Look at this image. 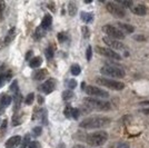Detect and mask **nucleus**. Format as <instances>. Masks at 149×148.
I'll return each instance as SVG.
<instances>
[{"mask_svg":"<svg viewBox=\"0 0 149 148\" xmlns=\"http://www.w3.org/2000/svg\"><path fill=\"white\" fill-rule=\"evenodd\" d=\"M91 56H93V48H91L90 46H88L87 51H86V58H87L88 61L91 60Z\"/></svg>","mask_w":149,"mask_h":148,"instance_id":"nucleus-38","label":"nucleus"},{"mask_svg":"<svg viewBox=\"0 0 149 148\" xmlns=\"http://www.w3.org/2000/svg\"><path fill=\"white\" fill-rule=\"evenodd\" d=\"M107 140H108V134L105 130H99V131L88 134L86 137V142L91 147H100L105 145Z\"/></svg>","mask_w":149,"mask_h":148,"instance_id":"nucleus-4","label":"nucleus"},{"mask_svg":"<svg viewBox=\"0 0 149 148\" xmlns=\"http://www.w3.org/2000/svg\"><path fill=\"white\" fill-rule=\"evenodd\" d=\"M116 2L121 7H124V8H130L131 9L134 7V2L130 1V0H117Z\"/></svg>","mask_w":149,"mask_h":148,"instance_id":"nucleus-22","label":"nucleus"},{"mask_svg":"<svg viewBox=\"0 0 149 148\" xmlns=\"http://www.w3.org/2000/svg\"><path fill=\"white\" fill-rule=\"evenodd\" d=\"M117 148H130L129 144L126 142H120L117 144Z\"/></svg>","mask_w":149,"mask_h":148,"instance_id":"nucleus-40","label":"nucleus"},{"mask_svg":"<svg viewBox=\"0 0 149 148\" xmlns=\"http://www.w3.org/2000/svg\"><path fill=\"white\" fill-rule=\"evenodd\" d=\"M33 100H35V94L33 93H30L27 97H26L25 99V103H26V105H31L32 103H33Z\"/></svg>","mask_w":149,"mask_h":148,"instance_id":"nucleus-33","label":"nucleus"},{"mask_svg":"<svg viewBox=\"0 0 149 148\" xmlns=\"http://www.w3.org/2000/svg\"><path fill=\"white\" fill-rule=\"evenodd\" d=\"M31 56H32V51H28V52H27V55H26V59H27V60H29V58H30Z\"/></svg>","mask_w":149,"mask_h":148,"instance_id":"nucleus-47","label":"nucleus"},{"mask_svg":"<svg viewBox=\"0 0 149 148\" xmlns=\"http://www.w3.org/2000/svg\"><path fill=\"white\" fill-rule=\"evenodd\" d=\"M21 142H22V140H21V137H20V136H13V137H10V138L7 140L6 144H5V146H6V148H16L20 145Z\"/></svg>","mask_w":149,"mask_h":148,"instance_id":"nucleus-12","label":"nucleus"},{"mask_svg":"<svg viewBox=\"0 0 149 148\" xmlns=\"http://www.w3.org/2000/svg\"><path fill=\"white\" fill-rule=\"evenodd\" d=\"M95 81L100 85V86H104L106 88H109V89H112L115 91H120L125 89V84L121 82V81L118 80H113V79H110V78H107V77H96L95 78Z\"/></svg>","mask_w":149,"mask_h":148,"instance_id":"nucleus-5","label":"nucleus"},{"mask_svg":"<svg viewBox=\"0 0 149 148\" xmlns=\"http://www.w3.org/2000/svg\"><path fill=\"white\" fill-rule=\"evenodd\" d=\"M15 35H16V28L13 27L10 30L7 32L6 37L3 38V40H2V45H1V46H8V45L13 40Z\"/></svg>","mask_w":149,"mask_h":148,"instance_id":"nucleus-13","label":"nucleus"},{"mask_svg":"<svg viewBox=\"0 0 149 148\" xmlns=\"http://www.w3.org/2000/svg\"><path fill=\"white\" fill-rule=\"evenodd\" d=\"M45 54H46V57H47V59H48V60H51V59L54 58V56H55V51H54V48H52L51 46H49V47L46 49Z\"/></svg>","mask_w":149,"mask_h":148,"instance_id":"nucleus-29","label":"nucleus"},{"mask_svg":"<svg viewBox=\"0 0 149 148\" xmlns=\"http://www.w3.org/2000/svg\"><path fill=\"white\" fill-rule=\"evenodd\" d=\"M13 103H15V110L17 111L19 109V107L21 105V101H22V95L19 93L17 95H15L13 96Z\"/></svg>","mask_w":149,"mask_h":148,"instance_id":"nucleus-21","label":"nucleus"},{"mask_svg":"<svg viewBox=\"0 0 149 148\" xmlns=\"http://www.w3.org/2000/svg\"><path fill=\"white\" fill-rule=\"evenodd\" d=\"M84 104L87 106L89 109L97 111H109L111 110V104L107 100L98 98H93V97H88L85 98Z\"/></svg>","mask_w":149,"mask_h":148,"instance_id":"nucleus-3","label":"nucleus"},{"mask_svg":"<svg viewBox=\"0 0 149 148\" xmlns=\"http://www.w3.org/2000/svg\"><path fill=\"white\" fill-rule=\"evenodd\" d=\"M48 6L50 7V10H51V11L54 13V11H55V6H54V3H49Z\"/></svg>","mask_w":149,"mask_h":148,"instance_id":"nucleus-48","label":"nucleus"},{"mask_svg":"<svg viewBox=\"0 0 149 148\" xmlns=\"http://www.w3.org/2000/svg\"><path fill=\"white\" fill-rule=\"evenodd\" d=\"M134 38H135L136 40H145V39H146L145 37H143V35H137V36H135Z\"/></svg>","mask_w":149,"mask_h":148,"instance_id":"nucleus-46","label":"nucleus"},{"mask_svg":"<svg viewBox=\"0 0 149 148\" xmlns=\"http://www.w3.org/2000/svg\"><path fill=\"white\" fill-rule=\"evenodd\" d=\"M7 81V79H6V76L5 75H0V88L3 86V84Z\"/></svg>","mask_w":149,"mask_h":148,"instance_id":"nucleus-43","label":"nucleus"},{"mask_svg":"<svg viewBox=\"0 0 149 148\" xmlns=\"http://www.w3.org/2000/svg\"><path fill=\"white\" fill-rule=\"evenodd\" d=\"M51 25H52V17L50 15H46L42 19V21H41V24H40V27L44 30H48L51 27Z\"/></svg>","mask_w":149,"mask_h":148,"instance_id":"nucleus-18","label":"nucleus"},{"mask_svg":"<svg viewBox=\"0 0 149 148\" xmlns=\"http://www.w3.org/2000/svg\"><path fill=\"white\" fill-rule=\"evenodd\" d=\"M40 119L44 125H48V112L46 109H42V112H41V116H40Z\"/></svg>","mask_w":149,"mask_h":148,"instance_id":"nucleus-32","label":"nucleus"},{"mask_svg":"<svg viewBox=\"0 0 149 148\" xmlns=\"http://www.w3.org/2000/svg\"><path fill=\"white\" fill-rule=\"evenodd\" d=\"M106 9L107 11L112 15L113 17L116 18H125L126 17V10H125L124 7H121L120 5H118L117 2H107L106 3Z\"/></svg>","mask_w":149,"mask_h":148,"instance_id":"nucleus-6","label":"nucleus"},{"mask_svg":"<svg viewBox=\"0 0 149 148\" xmlns=\"http://www.w3.org/2000/svg\"><path fill=\"white\" fill-rule=\"evenodd\" d=\"M72 148H86L85 146H82V145H74Z\"/></svg>","mask_w":149,"mask_h":148,"instance_id":"nucleus-49","label":"nucleus"},{"mask_svg":"<svg viewBox=\"0 0 149 148\" xmlns=\"http://www.w3.org/2000/svg\"><path fill=\"white\" fill-rule=\"evenodd\" d=\"M41 133H42V128L40 127V126H37V127H35L33 129H32V134L35 137H38V136L41 135Z\"/></svg>","mask_w":149,"mask_h":148,"instance_id":"nucleus-36","label":"nucleus"},{"mask_svg":"<svg viewBox=\"0 0 149 148\" xmlns=\"http://www.w3.org/2000/svg\"><path fill=\"white\" fill-rule=\"evenodd\" d=\"M102 40H104V43L108 46V48H110V49H116V50H125L126 49V47H125V45L121 41H119V40H116V39H112L110 37H104L102 38Z\"/></svg>","mask_w":149,"mask_h":148,"instance_id":"nucleus-10","label":"nucleus"},{"mask_svg":"<svg viewBox=\"0 0 149 148\" xmlns=\"http://www.w3.org/2000/svg\"><path fill=\"white\" fill-rule=\"evenodd\" d=\"M96 51H97L99 55L104 56V57H107V58H109V59H111V60H117V61L121 60V56L119 55L118 52H116L115 50L110 49V48L97 46V47H96Z\"/></svg>","mask_w":149,"mask_h":148,"instance_id":"nucleus-9","label":"nucleus"},{"mask_svg":"<svg viewBox=\"0 0 149 148\" xmlns=\"http://www.w3.org/2000/svg\"><path fill=\"white\" fill-rule=\"evenodd\" d=\"M5 8H6V3H5V1H0V20H2V18H3V11H5Z\"/></svg>","mask_w":149,"mask_h":148,"instance_id":"nucleus-37","label":"nucleus"},{"mask_svg":"<svg viewBox=\"0 0 149 148\" xmlns=\"http://www.w3.org/2000/svg\"><path fill=\"white\" fill-rule=\"evenodd\" d=\"M77 13V6L74 5V2H69L68 3V13L69 16H71V17H74V15Z\"/></svg>","mask_w":149,"mask_h":148,"instance_id":"nucleus-24","label":"nucleus"},{"mask_svg":"<svg viewBox=\"0 0 149 148\" xmlns=\"http://www.w3.org/2000/svg\"><path fill=\"white\" fill-rule=\"evenodd\" d=\"M84 90L90 97H97V98H108L109 97V93L104 90V89H101V88H99V87L86 86V88Z\"/></svg>","mask_w":149,"mask_h":148,"instance_id":"nucleus-8","label":"nucleus"},{"mask_svg":"<svg viewBox=\"0 0 149 148\" xmlns=\"http://www.w3.org/2000/svg\"><path fill=\"white\" fill-rule=\"evenodd\" d=\"M102 31L107 35V37H110L112 39H116L119 41L125 39V34L118 27H115L112 25H105L102 27Z\"/></svg>","mask_w":149,"mask_h":148,"instance_id":"nucleus-7","label":"nucleus"},{"mask_svg":"<svg viewBox=\"0 0 149 148\" xmlns=\"http://www.w3.org/2000/svg\"><path fill=\"white\" fill-rule=\"evenodd\" d=\"M117 26H118V28L124 32L125 35H126V34H132V32L135 31V27H134V26H131V25H128V24L118 22Z\"/></svg>","mask_w":149,"mask_h":148,"instance_id":"nucleus-17","label":"nucleus"},{"mask_svg":"<svg viewBox=\"0 0 149 148\" xmlns=\"http://www.w3.org/2000/svg\"><path fill=\"white\" fill-rule=\"evenodd\" d=\"M70 71H71V74L74 75V76H78V75H80V73H81V68L79 65L74 64V65H72L71 68H70Z\"/></svg>","mask_w":149,"mask_h":148,"instance_id":"nucleus-27","label":"nucleus"},{"mask_svg":"<svg viewBox=\"0 0 149 148\" xmlns=\"http://www.w3.org/2000/svg\"><path fill=\"white\" fill-rule=\"evenodd\" d=\"M72 110H74V108H72L71 106H67V107L65 108L63 115L66 116V118H72Z\"/></svg>","mask_w":149,"mask_h":148,"instance_id":"nucleus-31","label":"nucleus"},{"mask_svg":"<svg viewBox=\"0 0 149 148\" xmlns=\"http://www.w3.org/2000/svg\"><path fill=\"white\" fill-rule=\"evenodd\" d=\"M57 38H58V41H59V43H63V41L67 39V35H66L65 32H59Z\"/></svg>","mask_w":149,"mask_h":148,"instance_id":"nucleus-39","label":"nucleus"},{"mask_svg":"<svg viewBox=\"0 0 149 148\" xmlns=\"http://www.w3.org/2000/svg\"><path fill=\"white\" fill-rule=\"evenodd\" d=\"M79 115H80L79 109L74 108V110H72V118H74V119H78V118H79Z\"/></svg>","mask_w":149,"mask_h":148,"instance_id":"nucleus-42","label":"nucleus"},{"mask_svg":"<svg viewBox=\"0 0 149 148\" xmlns=\"http://www.w3.org/2000/svg\"><path fill=\"white\" fill-rule=\"evenodd\" d=\"M7 119H3V121H2V125H1V133H3L7 128Z\"/></svg>","mask_w":149,"mask_h":148,"instance_id":"nucleus-44","label":"nucleus"},{"mask_svg":"<svg viewBox=\"0 0 149 148\" xmlns=\"http://www.w3.org/2000/svg\"><path fill=\"white\" fill-rule=\"evenodd\" d=\"M81 32H82V36H84V38H86V39H88V38H89V36H90V31H89L88 27H86V26H84V27L81 28Z\"/></svg>","mask_w":149,"mask_h":148,"instance_id":"nucleus-35","label":"nucleus"},{"mask_svg":"<svg viewBox=\"0 0 149 148\" xmlns=\"http://www.w3.org/2000/svg\"><path fill=\"white\" fill-rule=\"evenodd\" d=\"M80 18L84 22H86V24H90V22H93V13L82 11V13H80Z\"/></svg>","mask_w":149,"mask_h":148,"instance_id":"nucleus-19","label":"nucleus"},{"mask_svg":"<svg viewBox=\"0 0 149 148\" xmlns=\"http://www.w3.org/2000/svg\"><path fill=\"white\" fill-rule=\"evenodd\" d=\"M100 73L110 79H123L126 76L124 69L115 64H106L104 67L100 68Z\"/></svg>","mask_w":149,"mask_h":148,"instance_id":"nucleus-2","label":"nucleus"},{"mask_svg":"<svg viewBox=\"0 0 149 148\" xmlns=\"http://www.w3.org/2000/svg\"><path fill=\"white\" fill-rule=\"evenodd\" d=\"M37 100H38V104H39V105H42V104H44V97H41V96H38L37 97Z\"/></svg>","mask_w":149,"mask_h":148,"instance_id":"nucleus-45","label":"nucleus"},{"mask_svg":"<svg viewBox=\"0 0 149 148\" xmlns=\"http://www.w3.org/2000/svg\"><path fill=\"white\" fill-rule=\"evenodd\" d=\"M13 99V97L8 96L7 94H1V95H0V108L8 107V106L11 104Z\"/></svg>","mask_w":149,"mask_h":148,"instance_id":"nucleus-16","label":"nucleus"},{"mask_svg":"<svg viewBox=\"0 0 149 148\" xmlns=\"http://www.w3.org/2000/svg\"><path fill=\"white\" fill-rule=\"evenodd\" d=\"M10 91L13 94V96L19 94V86H18V81L17 80H13V84L10 85Z\"/></svg>","mask_w":149,"mask_h":148,"instance_id":"nucleus-28","label":"nucleus"},{"mask_svg":"<svg viewBox=\"0 0 149 148\" xmlns=\"http://www.w3.org/2000/svg\"><path fill=\"white\" fill-rule=\"evenodd\" d=\"M47 76H48V71H47L46 69H39L37 71H35L32 78H33V80H36V81H41V80H44V79H46Z\"/></svg>","mask_w":149,"mask_h":148,"instance_id":"nucleus-15","label":"nucleus"},{"mask_svg":"<svg viewBox=\"0 0 149 148\" xmlns=\"http://www.w3.org/2000/svg\"><path fill=\"white\" fill-rule=\"evenodd\" d=\"M28 148H41V145H40V142H31L30 145H29V147Z\"/></svg>","mask_w":149,"mask_h":148,"instance_id":"nucleus-41","label":"nucleus"},{"mask_svg":"<svg viewBox=\"0 0 149 148\" xmlns=\"http://www.w3.org/2000/svg\"><path fill=\"white\" fill-rule=\"evenodd\" d=\"M62 99L65 100V101H68V100H70L71 98H74V91L72 90H65L63 93H62Z\"/></svg>","mask_w":149,"mask_h":148,"instance_id":"nucleus-23","label":"nucleus"},{"mask_svg":"<svg viewBox=\"0 0 149 148\" xmlns=\"http://www.w3.org/2000/svg\"><path fill=\"white\" fill-rule=\"evenodd\" d=\"M30 135L29 134H27V135L24 137V139H22V142H21V145H20V148H26V147H29V145H30Z\"/></svg>","mask_w":149,"mask_h":148,"instance_id":"nucleus-26","label":"nucleus"},{"mask_svg":"<svg viewBox=\"0 0 149 148\" xmlns=\"http://www.w3.org/2000/svg\"><path fill=\"white\" fill-rule=\"evenodd\" d=\"M111 123V119L102 116H95V117H88L84 119L80 123V128L84 129H98L102 127H107Z\"/></svg>","mask_w":149,"mask_h":148,"instance_id":"nucleus-1","label":"nucleus"},{"mask_svg":"<svg viewBox=\"0 0 149 148\" xmlns=\"http://www.w3.org/2000/svg\"><path fill=\"white\" fill-rule=\"evenodd\" d=\"M131 13H135L136 16H145L147 13V8L143 5H136L130 9Z\"/></svg>","mask_w":149,"mask_h":148,"instance_id":"nucleus-14","label":"nucleus"},{"mask_svg":"<svg viewBox=\"0 0 149 148\" xmlns=\"http://www.w3.org/2000/svg\"><path fill=\"white\" fill-rule=\"evenodd\" d=\"M55 88H56V80L54 78H49L48 80L45 81L42 85H40L38 89L46 95H49L55 90Z\"/></svg>","mask_w":149,"mask_h":148,"instance_id":"nucleus-11","label":"nucleus"},{"mask_svg":"<svg viewBox=\"0 0 149 148\" xmlns=\"http://www.w3.org/2000/svg\"><path fill=\"white\" fill-rule=\"evenodd\" d=\"M42 64V58L41 57H33L29 61V67L30 68H38L40 67V65Z\"/></svg>","mask_w":149,"mask_h":148,"instance_id":"nucleus-20","label":"nucleus"},{"mask_svg":"<svg viewBox=\"0 0 149 148\" xmlns=\"http://www.w3.org/2000/svg\"><path fill=\"white\" fill-rule=\"evenodd\" d=\"M45 32H46V30H44V29L39 26L37 29H36V32H35V36H36L35 38H36L37 40L38 39H40V38H42L44 37V35H45Z\"/></svg>","mask_w":149,"mask_h":148,"instance_id":"nucleus-30","label":"nucleus"},{"mask_svg":"<svg viewBox=\"0 0 149 148\" xmlns=\"http://www.w3.org/2000/svg\"><path fill=\"white\" fill-rule=\"evenodd\" d=\"M11 121H13V126L17 127V126H19L20 124L22 123L21 116H20V115H18V114H15V115L13 116V119H11Z\"/></svg>","mask_w":149,"mask_h":148,"instance_id":"nucleus-25","label":"nucleus"},{"mask_svg":"<svg viewBox=\"0 0 149 148\" xmlns=\"http://www.w3.org/2000/svg\"><path fill=\"white\" fill-rule=\"evenodd\" d=\"M67 86H68L69 90L74 89V88L77 87V81L74 80V79H68V81H67Z\"/></svg>","mask_w":149,"mask_h":148,"instance_id":"nucleus-34","label":"nucleus"}]
</instances>
